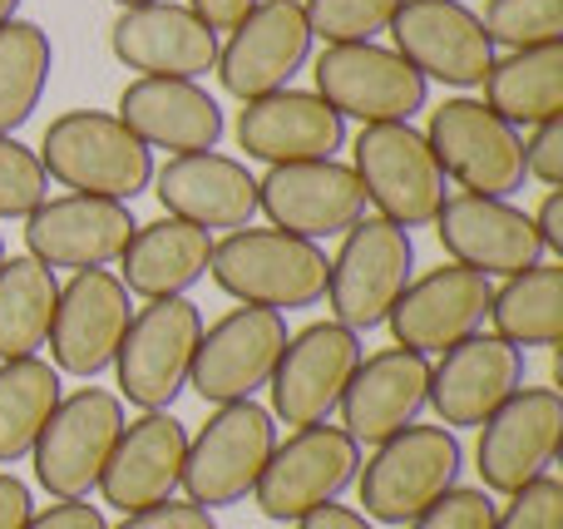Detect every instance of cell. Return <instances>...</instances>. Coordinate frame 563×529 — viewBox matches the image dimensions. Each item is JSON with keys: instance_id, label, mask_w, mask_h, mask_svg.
<instances>
[{"instance_id": "obj_16", "label": "cell", "mask_w": 563, "mask_h": 529, "mask_svg": "<svg viewBox=\"0 0 563 529\" xmlns=\"http://www.w3.org/2000/svg\"><path fill=\"white\" fill-rule=\"evenodd\" d=\"M311 55V30L301 0H257L233 30L228 45H218V79L228 95L263 99L273 89H287L291 75Z\"/></svg>"}, {"instance_id": "obj_11", "label": "cell", "mask_w": 563, "mask_h": 529, "mask_svg": "<svg viewBox=\"0 0 563 529\" xmlns=\"http://www.w3.org/2000/svg\"><path fill=\"white\" fill-rule=\"evenodd\" d=\"M317 95L341 119L361 124H410L426 109V79L396 55V49L361 40V45H327L311 65Z\"/></svg>"}, {"instance_id": "obj_46", "label": "cell", "mask_w": 563, "mask_h": 529, "mask_svg": "<svg viewBox=\"0 0 563 529\" xmlns=\"http://www.w3.org/2000/svg\"><path fill=\"white\" fill-rule=\"evenodd\" d=\"M297 529H376V525H371L361 510H351V505L331 500V505H317L311 515H301Z\"/></svg>"}, {"instance_id": "obj_20", "label": "cell", "mask_w": 563, "mask_h": 529, "mask_svg": "<svg viewBox=\"0 0 563 529\" xmlns=\"http://www.w3.org/2000/svg\"><path fill=\"white\" fill-rule=\"evenodd\" d=\"M134 213L129 203L114 198H89V194H59L45 198L35 213H25V253L45 267H109L134 238Z\"/></svg>"}, {"instance_id": "obj_21", "label": "cell", "mask_w": 563, "mask_h": 529, "mask_svg": "<svg viewBox=\"0 0 563 529\" xmlns=\"http://www.w3.org/2000/svg\"><path fill=\"white\" fill-rule=\"evenodd\" d=\"M435 238L460 267H475L485 277H515L525 267L544 263V243L534 233V218L509 198L455 194L440 203Z\"/></svg>"}, {"instance_id": "obj_44", "label": "cell", "mask_w": 563, "mask_h": 529, "mask_svg": "<svg viewBox=\"0 0 563 529\" xmlns=\"http://www.w3.org/2000/svg\"><path fill=\"white\" fill-rule=\"evenodd\" d=\"M529 218H534V233H539V243H544V253L563 257V194L559 188H549V198Z\"/></svg>"}, {"instance_id": "obj_27", "label": "cell", "mask_w": 563, "mask_h": 529, "mask_svg": "<svg viewBox=\"0 0 563 529\" xmlns=\"http://www.w3.org/2000/svg\"><path fill=\"white\" fill-rule=\"evenodd\" d=\"M184 421L168 411H144L139 421H124V431H119L104 475H99V495H104V505H114L124 515L174 500V491L184 485Z\"/></svg>"}, {"instance_id": "obj_41", "label": "cell", "mask_w": 563, "mask_h": 529, "mask_svg": "<svg viewBox=\"0 0 563 529\" xmlns=\"http://www.w3.org/2000/svg\"><path fill=\"white\" fill-rule=\"evenodd\" d=\"M119 529H218V520H213V510H203L194 500H158L148 510L124 515Z\"/></svg>"}, {"instance_id": "obj_38", "label": "cell", "mask_w": 563, "mask_h": 529, "mask_svg": "<svg viewBox=\"0 0 563 529\" xmlns=\"http://www.w3.org/2000/svg\"><path fill=\"white\" fill-rule=\"evenodd\" d=\"M495 529H563V481L539 475L515 491L505 510H495Z\"/></svg>"}, {"instance_id": "obj_29", "label": "cell", "mask_w": 563, "mask_h": 529, "mask_svg": "<svg viewBox=\"0 0 563 529\" xmlns=\"http://www.w3.org/2000/svg\"><path fill=\"white\" fill-rule=\"evenodd\" d=\"M208 257H213V233L164 213L134 228L129 247L119 253V283L129 297H144V302L184 297L208 277Z\"/></svg>"}, {"instance_id": "obj_10", "label": "cell", "mask_w": 563, "mask_h": 529, "mask_svg": "<svg viewBox=\"0 0 563 529\" xmlns=\"http://www.w3.org/2000/svg\"><path fill=\"white\" fill-rule=\"evenodd\" d=\"M356 471H361V445L341 426H327V421L301 426L287 441H277L273 461L263 465V475L253 485V500L267 520L297 525L317 505L341 500V491L356 485Z\"/></svg>"}, {"instance_id": "obj_3", "label": "cell", "mask_w": 563, "mask_h": 529, "mask_svg": "<svg viewBox=\"0 0 563 529\" xmlns=\"http://www.w3.org/2000/svg\"><path fill=\"white\" fill-rule=\"evenodd\" d=\"M465 451L450 426H406L400 436L376 445L366 465L356 471V491L371 525L406 529L426 505H435L445 491L460 485Z\"/></svg>"}, {"instance_id": "obj_28", "label": "cell", "mask_w": 563, "mask_h": 529, "mask_svg": "<svg viewBox=\"0 0 563 529\" xmlns=\"http://www.w3.org/2000/svg\"><path fill=\"white\" fill-rule=\"evenodd\" d=\"M119 119L144 148H168V154H203L218 148L228 119L223 104L208 95L198 79H148L139 75L119 95Z\"/></svg>"}, {"instance_id": "obj_37", "label": "cell", "mask_w": 563, "mask_h": 529, "mask_svg": "<svg viewBox=\"0 0 563 529\" xmlns=\"http://www.w3.org/2000/svg\"><path fill=\"white\" fill-rule=\"evenodd\" d=\"M49 198V174L35 148L0 134V218H25Z\"/></svg>"}, {"instance_id": "obj_15", "label": "cell", "mask_w": 563, "mask_h": 529, "mask_svg": "<svg viewBox=\"0 0 563 529\" xmlns=\"http://www.w3.org/2000/svg\"><path fill=\"white\" fill-rule=\"evenodd\" d=\"M386 30L396 35V55L426 85L440 79L450 89H475L495 65V45L465 0H400Z\"/></svg>"}, {"instance_id": "obj_47", "label": "cell", "mask_w": 563, "mask_h": 529, "mask_svg": "<svg viewBox=\"0 0 563 529\" xmlns=\"http://www.w3.org/2000/svg\"><path fill=\"white\" fill-rule=\"evenodd\" d=\"M15 10H20V0H0V25H5V20H15Z\"/></svg>"}, {"instance_id": "obj_48", "label": "cell", "mask_w": 563, "mask_h": 529, "mask_svg": "<svg viewBox=\"0 0 563 529\" xmlns=\"http://www.w3.org/2000/svg\"><path fill=\"white\" fill-rule=\"evenodd\" d=\"M114 5H119V10H129V5H148V0H114Z\"/></svg>"}, {"instance_id": "obj_8", "label": "cell", "mask_w": 563, "mask_h": 529, "mask_svg": "<svg viewBox=\"0 0 563 529\" xmlns=\"http://www.w3.org/2000/svg\"><path fill=\"white\" fill-rule=\"evenodd\" d=\"M426 144L445 178H455L465 194L509 198L525 188V134L495 114L485 99H445L430 109Z\"/></svg>"}, {"instance_id": "obj_45", "label": "cell", "mask_w": 563, "mask_h": 529, "mask_svg": "<svg viewBox=\"0 0 563 529\" xmlns=\"http://www.w3.org/2000/svg\"><path fill=\"white\" fill-rule=\"evenodd\" d=\"M257 0H188V10H194L208 30H233Z\"/></svg>"}, {"instance_id": "obj_23", "label": "cell", "mask_w": 563, "mask_h": 529, "mask_svg": "<svg viewBox=\"0 0 563 529\" xmlns=\"http://www.w3.org/2000/svg\"><path fill=\"white\" fill-rule=\"evenodd\" d=\"M238 148L257 164H307V158H336L346 144V119L317 95V89H273L238 109Z\"/></svg>"}, {"instance_id": "obj_40", "label": "cell", "mask_w": 563, "mask_h": 529, "mask_svg": "<svg viewBox=\"0 0 563 529\" xmlns=\"http://www.w3.org/2000/svg\"><path fill=\"white\" fill-rule=\"evenodd\" d=\"M525 174L539 178V184H549V188L563 184V114L529 129V139H525Z\"/></svg>"}, {"instance_id": "obj_19", "label": "cell", "mask_w": 563, "mask_h": 529, "mask_svg": "<svg viewBox=\"0 0 563 529\" xmlns=\"http://www.w3.org/2000/svg\"><path fill=\"white\" fill-rule=\"evenodd\" d=\"M489 297H495V283L475 267L460 263H440L430 273L410 277L406 293L390 307V337L396 346H410V352L430 356L445 352V346L465 342L470 332H479L489 317Z\"/></svg>"}, {"instance_id": "obj_31", "label": "cell", "mask_w": 563, "mask_h": 529, "mask_svg": "<svg viewBox=\"0 0 563 529\" xmlns=\"http://www.w3.org/2000/svg\"><path fill=\"white\" fill-rule=\"evenodd\" d=\"M489 322L495 337L509 346H559L563 342V267L534 263L525 273L505 277L489 297Z\"/></svg>"}, {"instance_id": "obj_25", "label": "cell", "mask_w": 563, "mask_h": 529, "mask_svg": "<svg viewBox=\"0 0 563 529\" xmlns=\"http://www.w3.org/2000/svg\"><path fill=\"white\" fill-rule=\"evenodd\" d=\"M109 49L119 65L148 79H198L218 65V30H208L188 5L148 0L119 10L109 25Z\"/></svg>"}, {"instance_id": "obj_26", "label": "cell", "mask_w": 563, "mask_h": 529, "mask_svg": "<svg viewBox=\"0 0 563 529\" xmlns=\"http://www.w3.org/2000/svg\"><path fill=\"white\" fill-rule=\"evenodd\" d=\"M154 194L168 218L194 228H247L257 218V178L243 158L203 148V154H174L154 178Z\"/></svg>"}, {"instance_id": "obj_33", "label": "cell", "mask_w": 563, "mask_h": 529, "mask_svg": "<svg viewBox=\"0 0 563 529\" xmlns=\"http://www.w3.org/2000/svg\"><path fill=\"white\" fill-rule=\"evenodd\" d=\"M59 396H65L59 392V372L45 356L0 362V465H15L35 451Z\"/></svg>"}, {"instance_id": "obj_18", "label": "cell", "mask_w": 563, "mask_h": 529, "mask_svg": "<svg viewBox=\"0 0 563 529\" xmlns=\"http://www.w3.org/2000/svg\"><path fill=\"white\" fill-rule=\"evenodd\" d=\"M129 293L119 273L109 267H85L59 287L55 322H49V352H55V372L95 382L104 366H114V352L124 342L129 327Z\"/></svg>"}, {"instance_id": "obj_24", "label": "cell", "mask_w": 563, "mask_h": 529, "mask_svg": "<svg viewBox=\"0 0 563 529\" xmlns=\"http://www.w3.org/2000/svg\"><path fill=\"white\" fill-rule=\"evenodd\" d=\"M430 406V356L410 346H386V352L361 356L351 386L341 392V431L356 445H380L420 421Z\"/></svg>"}, {"instance_id": "obj_30", "label": "cell", "mask_w": 563, "mask_h": 529, "mask_svg": "<svg viewBox=\"0 0 563 529\" xmlns=\"http://www.w3.org/2000/svg\"><path fill=\"white\" fill-rule=\"evenodd\" d=\"M485 104L505 124L534 129L563 114V45L509 49L485 75Z\"/></svg>"}, {"instance_id": "obj_5", "label": "cell", "mask_w": 563, "mask_h": 529, "mask_svg": "<svg viewBox=\"0 0 563 529\" xmlns=\"http://www.w3.org/2000/svg\"><path fill=\"white\" fill-rule=\"evenodd\" d=\"M198 337H203V312L188 297H158L139 307L114 352L119 401H134L139 411H168L188 392Z\"/></svg>"}, {"instance_id": "obj_13", "label": "cell", "mask_w": 563, "mask_h": 529, "mask_svg": "<svg viewBox=\"0 0 563 529\" xmlns=\"http://www.w3.org/2000/svg\"><path fill=\"white\" fill-rule=\"evenodd\" d=\"M361 332L341 322H311L297 337H287L267 392H273V421L287 426H321L341 406V392L351 386L361 366Z\"/></svg>"}, {"instance_id": "obj_32", "label": "cell", "mask_w": 563, "mask_h": 529, "mask_svg": "<svg viewBox=\"0 0 563 529\" xmlns=\"http://www.w3.org/2000/svg\"><path fill=\"white\" fill-rule=\"evenodd\" d=\"M55 302H59L55 267L35 263L30 253L0 263V362L35 356L49 342Z\"/></svg>"}, {"instance_id": "obj_36", "label": "cell", "mask_w": 563, "mask_h": 529, "mask_svg": "<svg viewBox=\"0 0 563 529\" xmlns=\"http://www.w3.org/2000/svg\"><path fill=\"white\" fill-rule=\"evenodd\" d=\"M307 30L311 40L327 45H361L376 40L390 25V15L400 10V0H307Z\"/></svg>"}, {"instance_id": "obj_12", "label": "cell", "mask_w": 563, "mask_h": 529, "mask_svg": "<svg viewBox=\"0 0 563 529\" xmlns=\"http://www.w3.org/2000/svg\"><path fill=\"white\" fill-rule=\"evenodd\" d=\"M563 445V396L554 386H519L485 426H479L475 445V471L479 491L489 495H515L529 481L549 475Z\"/></svg>"}, {"instance_id": "obj_2", "label": "cell", "mask_w": 563, "mask_h": 529, "mask_svg": "<svg viewBox=\"0 0 563 529\" xmlns=\"http://www.w3.org/2000/svg\"><path fill=\"white\" fill-rule=\"evenodd\" d=\"M35 154L59 188L114 203H134L154 178V148L139 144L124 119L104 109H69L49 119Z\"/></svg>"}, {"instance_id": "obj_35", "label": "cell", "mask_w": 563, "mask_h": 529, "mask_svg": "<svg viewBox=\"0 0 563 529\" xmlns=\"http://www.w3.org/2000/svg\"><path fill=\"white\" fill-rule=\"evenodd\" d=\"M489 45L505 49H534V45H563V0H485Z\"/></svg>"}, {"instance_id": "obj_42", "label": "cell", "mask_w": 563, "mask_h": 529, "mask_svg": "<svg viewBox=\"0 0 563 529\" xmlns=\"http://www.w3.org/2000/svg\"><path fill=\"white\" fill-rule=\"evenodd\" d=\"M25 529H109L104 525V510L89 500H55L49 510L30 515Z\"/></svg>"}, {"instance_id": "obj_6", "label": "cell", "mask_w": 563, "mask_h": 529, "mask_svg": "<svg viewBox=\"0 0 563 529\" xmlns=\"http://www.w3.org/2000/svg\"><path fill=\"white\" fill-rule=\"evenodd\" d=\"M119 431H124V401L114 392L79 386V392L59 396L35 451H30L40 491L49 500H89L99 491V475H104Z\"/></svg>"}, {"instance_id": "obj_49", "label": "cell", "mask_w": 563, "mask_h": 529, "mask_svg": "<svg viewBox=\"0 0 563 529\" xmlns=\"http://www.w3.org/2000/svg\"><path fill=\"white\" fill-rule=\"evenodd\" d=\"M0 263H5V238H0Z\"/></svg>"}, {"instance_id": "obj_9", "label": "cell", "mask_w": 563, "mask_h": 529, "mask_svg": "<svg viewBox=\"0 0 563 529\" xmlns=\"http://www.w3.org/2000/svg\"><path fill=\"white\" fill-rule=\"evenodd\" d=\"M351 168H356L366 203H376L380 218L400 228H426L435 223L440 203H445V168L435 164L426 134L410 124H361L356 144H351Z\"/></svg>"}, {"instance_id": "obj_17", "label": "cell", "mask_w": 563, "mask_h": 529, "mask_svg": "<svg viewBox=\"0 0 563 529\" xmlns=\"http://www.w3.org/2000/svg\"><path fill=\"white\" fill-rule=\"evenodd\" d=\"M257 213L273 218V228L297 238H341L356 218H366V188L356 168L336 158H307V164H277L257 178Z\"/></svg>"}, {"instance_id": "obj_14", "label": "cell", "mask_w": 563, "mask_h": 529, "mask_svg": "<svg viewBox=\"0 0 563 529\" xmlns=\"http://www.w3.org/2000/svg\"><path fill=\"white\" fill-rule=\"evenodd\" d=\"M282 346H287V317L273 307H233L213 327H203L194 366H188V386L208 406L253 401L273 376Z\"/></svg>"}, {"instance_id": "obj_1", "label": "cell", "mask_w": 563, "mask_h": 529, "mask_svg": "<svg viewBox=\"0 0 563 529\" xmlns=\"http://www.w3.org/2000/svg\"><path fill=\"white\" fill-rule=\"evenodd\" d=\"M327 267L331 257L321 253V243L282 228H233L228 238H218L208 257V277L228 297L273 312L317 307L327 297Z\"/></svg>"}, {"instance_id": "obj_7", "label": "cell", "mask_w": 563, "mask_h": 529, "mask_svg": "<svg viewBox=\"0 0 563 529\" xmlns=\"http://www.w3.org/2000/svg\"><path fill=\"white\" fill-rule=\"evenodd\" d=\"M277 451V421L267 406L233 401L218 406L208 426L188 441L184 455V491L203 510H228L253 495L263 465Z\"/></svg>"}, {"instance_id": "obj_22", "label": "cell", "mask_w": 563, "mask_h": 529, "mask_svg": "<svg viewBox=\"0 0 563 529\" xmlns=\"http://www.w3.org/2000/svg\"><path fill=\"white\" fill-rule=\"evenodd\" d=\"M519 386H525V352L499 342L495 332H470L430 366V406L450 431L485 426Z\"/></svg>"}, {"instance_id": "obj_43", "label": "cell", "mask_w": 563, "mask_h": 529, "mask_svg": "<svg viewBox=\"0 0 563 529\" xmlns=\"http://www.w3.org/2000/svg\"><path fill=\"white\" fill-rule=\"evenodd\" d=\"M35 515L30 485L15 481L10 471H0V529H25V520Z\"/></svg>"}, {"instance_id": "obj_4", "label": "cell", "mask_w": 563, "mask_h": 529, "mask_svg": "<svg viewBox=\"0 0 563 529\" xmlns=\"http://www.w3.org/2000/svg\"><path fill=\"white\" fill-rule=\"evenodd\" d=\"M410 273H416V243L410 228L390 223V218H356L341 233V247L327 267V302L331 322L351 327V332H371L390 317L396 297L406 293Z\"/></svg>"}, {"instance_id": "obj_34", "label": "cell", "mask_w": 563, "mask_h": 529, "mask_svg": "<svg viewBox=\"0 0 563 529\" xmlns=\"http://www.w3.org/2000/svg\"><path fill=\"white\" fill-rule=\"evenodd\" d=\"M55 49L35 20H5L0 25V134H15L30 124L45 99Z\"/></svg>"}, {"instance_id": "obj_39", "label": "cell", "mask_w": 563, "mask_h": 529, "mask_svg": "<svg viewBox=\"0 0 563 529\" xmlns=\"http://www.w3.org/2000/svg\"><path fill=\"white\" fill-rule=\"evenodd\" d=\"M495 510L499 505L489 491L455 485V491H445L435 505H426L406 529H495Z\"/></svg>"}]
</instances>
